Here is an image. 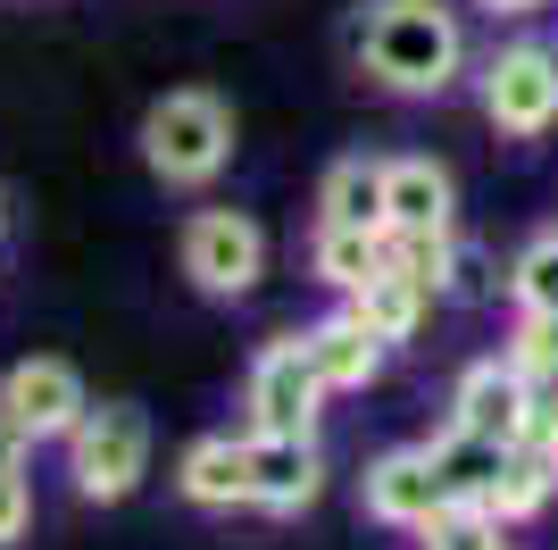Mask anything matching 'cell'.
<instances>
[{
    "instance_id": "obj_24",
    "label": "cell",
    "mask_w": 558,
    "mask_h": 550,
    "mask_svg": "<svg viewBox=\"0 0 558 550\" xmlns=\"http://www.w3.org/2000/svg\"><path fill=\"white\" fill-rule=\"evenodd\" d=\"M525 442L558 451V375H550V384H534V434H525Z\"/></svg>"
},
{
    "instance_id": "obj_8",
    "label": "cell",
    "mask_w": 558,
    "mask_h": 550,
    "mask_svg": "<svg viewBox=\"0 0 558 550\" xmlns=\"http://www.w3.org/2000/svg\"><path fill=\"white\" fill-rule=\"evenodd\" d=\"M359 501H367L375 526H392V534H425V526H434V517L450 509V483H442V467H434V442L367 458V476H359Z\"/></svg>"
},
{
    "instance_id": "obj_15",
    "label": "cell",
    "mask_w": 558,
    "mask_h": 550,
    "mask_svg": "<svg viewBox=\"0 0 558 550\" xmlns=\"http://www.w3.org/2000/svg\"><path fill=\"white\" fill-rule=\"evenodd\" d=\"M392 259V234H367V226H326L317 217V234H308V275L326 284L333 300H350L359 284H367L375 267Z\"/></svg>"
},
{
    "instance_id": "obj_7",
    "label": "cell",
    "mask_w": 558,
    "mask_h": 550,
    "mask_svg": "<svg viewBox=\"0 0 558 550\" xmlns=\"http://www.w3.org/2000/svg\"><path fill=\"white\" fill-rule=\"evenodd\" d=\"M84 409L93 400H84V375L68 359H17L0 375V426L25 442H68Z\"/></svg>"
},
{
    "instance_id": "obj_18",
    "label": "cell",
    "mask_w": 558,
    "mask_h": 550,
    "mask_svg": "<svg viewBox=\"0 0 558 550\" xmlns=\"http://www.w3.org/2000/svg\"><path fill=\"white\" fill-rule=\"evenodd\" d=\"M517 442H484V434H466V426H450L442 442H434V467H442L450 483V501H484L492 476H500V458H509Z\"/></svg>"
},
{
    "instance_id": "obj_5",
    "label": "cell",
    "mask_w": 558,
    "mask_h": 550,
    "mask_svg": "<svg viewBox=\"0 0 558 550\" xmlns=\"http://www.w3.org/2000/svg\"><path fill=\"white\" fill-rule=\"evenodd\" d=\"M333 392L308 359V334H276V343L251 359V384H242V409H251V434H317V409Z\"/></svg>"
},
{
    "instance_id": "obj_21",
    "label": "cell",
    "mask_w": 558,
    "mask_h": 550,
    "mask_svg": "<svg viewBox=\"0 0 558 550\" xmlns=\"http://www.w3.org/2000/svg\"><path fill=\"white\" fill-rule=\"evenodd\" d=\"M509 300L517 309H558V234H534L509 267Z\"/></svg>"
},
{
    "instance_id": "obj_14",
    "label": "cell",
    "mask_w": 558,
    "mask_h": 550,
    "mask_svg": "<svg viewBox=\"0 0 558 550\" xmlns=\"http://www.w3.org/2000/svg\"><path fill=\"white\" fill-rule=\"evenodd\" d=\"M175 492L192 509H251V434H201L175 467Z\"/></svg>"
},
{
    "instance_id": "obj_13",
    "label": "cell",
    "mask_w": 558,
    "mask_h": 550,
    "mask_svg": "<svg viewBox=\"0 0 558 550\" xmlns=\"http://www.w3.org/2000/svg\"><path fill=\"white\" fill-rule=\"evenodd\" d=\"M308 334V359H317V375H326V392H367L375 375H384V359H392V343L375 334L359 309H333V318H317V325H301Z\"/></svg>"
},
{
    "instance_id": "obj_9",
    "label": "cell",
    "mask_w": 558,
    "mask_h": 550,
    "mask_svg": "<svg viewBox=\"0 0 558 550\" xmlns=\"http://www.w3.org/2000/svg\"><path fill=\"white\" fill-rule=\"evenodd\" d=\"M450 426L484 442H525L534 434V375L500 350V359H475L459 367V384H450Z\"/></svg>"
},
{
    "instance_id": "obj_6",
    "label": "cell",
    "mask_w": 558,
    "mask_h": 550,
    "mask_svg": "<svg viewBox=\"0 0 558 550\" xmlns=\"http://www.w3.org/2000/svg\"><path fill=\"white\" fill-rule=\"evenodd\" d=\"M175 259H184V275L209 300H242L258 275H267V234H258L242 208H201V217H184Z\"/></svg>"
},
{
    "instance_id": "obj_23",
    "label": "cell",
    "mask_w": 558,
    "mask_h": 550,
    "mask_svg": "<svg viewBox=\"0 0 558 550\" xmlns=\"http://www.w3.org/2000/svg\"><path fill=\"white\" fill-rule=\"evenodd\" d=\"M442 292H459V300H484V292H492L484 242H459V234H450V251H442Z\"/></svg>"
},
{
    "instance_id": "obj_1",
    "label": "cell",
    "mask_w": 558,
    "mask_h": 550,
    "mask_svg": "<svg viewBox=\"0 0 558 550\" xmlns=\"http://www.w3.org/2000/svg\"><path fill=\"white\" fill-rule=\"evenodd\" d=\"M359 68L384 92H409V100H434L466 75V34L450 0H375L367 25H359Z\"/></svg>"
},
{
    "instance_id": "obj_16",
    "label": "cell",
    "mask_w": 558,
    "mask_h": 550,
    "mask_svg": "<svg viewBox=\"0 0 558 550\" xmlns=\"http://www.w3.org/2000/svg\"><path fill=\"white\" fill-rule=\"evenodd\" d=\"M558 492V451H542V442H517L509 458H500V476H492L484 509L500 517V526H525V517H542Z\"/></svg>"
},
{
    "instance_id": "obj_10",
    "label": "cell",
    "mask_w": 558,
    "mask_h": 550,
    "mask_svg": "<svg viewBox=\"0 0 558 550\" xmlns=\"http://www.w3.org/2000/svg\"><path fill=\"white\" fill-rule=\"evenodd\" d=\"M450 208H459V192H450V167L442 159H384V234L392 242H442L450 234Z\"/></svg>"
},
{
    "instance_id": "obj_3",
    "label": "cell",
    "mask_w": 558,
    "mask_h": 550,
    "mask_svg": "<svg viewBox=\"0 0 558 550\" xmlns=\"http://www.w3.org/2000/svg\"><path fill=\"white\" fill-rule=\"evenodd\" d=\"M142 467H150V417L125 409V400H100V409L75 417L68 434V483L84 492V501H125L142 483Z\"/></svg>"
},
{
    "instance_id": "obj_11",
    "label": "cell",
    "mask_w": 558,
    "mask_h": 550,
    "mask_svg": "<svg viewBox=\"0 0 558 550\" xmlns=\"http://www.w3.org/2000/svg\"><path fill=\"white\" fill-rule=\"evenodd\" d=\"M317 492H326V451H317V434H251V509L301 517Z\"/></svg>"
},
{
    "instance_id": "obj_17",
    "label": "cell",
    "mask_w": 558,
    "mask_h": 550,
    "mask_svg": "<svg viewBox=\"0 0 558 550\" xmlns=\"http://www.w3.org/2000/svg\"><path fill=\"white\" fill-rule=\"evenodd\" d=\"M317 217H326V226H367V234H384V159H367V151L333 159L326 183H317Z\"/></svg>"
},
{
    "instance_id": "obj_22",
    "label": "cell",
    "mask_w": 558,
    "mask_h": 550,
    "mask_svg": "<svg viewBox=\"0 0 558 550\" xmlns=\"http://www.w3.org/2000/svg\"><path fill=\"white\" fill-rule=\"evenodd\" d=\"M509 359L525 367V375H534V384H550V375H558V309H517Z\"/></svg>"
},
{
    "instance_id": "obj_20",
    "label": "cell",
    "mask_w": 558,
    "mask_h": 550,
    "mask_svg": "<svg viewBox=\"0 0 558 550\" xmlns=\"http://www.w3.org/2000/svg\"><path fill=\"white\" fill-rule=\"evenodd\" d=\"M500 534H509V526H500L484 501H450L442 517L417 534V542H425V550H500Z\"/></svg>"
},
{
    "instance_id": "obj_12",
    "label": "cell",
    "mask_w": 558,
    "mask_h": 550,
    "mask_svg": "<svg viewBox=\"0 0 558 550\" xmlns=\"http://www.w3.org/2000/svg\"><path fill=\"white\" fill-rule=\"evenodd\" d=\"M434 300H442V275L392 251L384 267L367 275V284H359V292H350V309H359V318H367L384 343H417V325L434 318Z\"/></svg>"
},
{
    "instance_id": "obj_4",
    "label": "cell",
    "mask_w": 558,
    "mask_h": 550,
    "mask_svg": "<svg viewBox=\"0 0 558 550\" xmlns=\"http://www.w3.org/2000/svg\"><path fill=\"white\" fill-rule=\"evenodd\" d=\"M475 100L509 142H542L558 125V50L542 43H500L475 75Z\"/></svg>"
},
{
    "instance_id": "obj_2",
    "label": "cell",
    "mask_w": 558,
    "mask_h": 550,
    "mask_svg": "<svg viewBox=\"0 0 558 550\" xmlns=\"http://www.w3.org/2000/svg\"><path fill=\"white\" fill-rule=\"evenodd\" d=\"M233 159V117L217 92H167V100H150V117H142V167L159 183H175V192H201V183H217Z\"/></svg>"
},
{
    "instance_id": "obj_19",
    "label": "cell",
    "mask_w": 558,
    "mask_h": 550,
    "mask_svg": "<svg viewBox=\"0 0 558 550\" xmlns=\"http://www.w3.org/2000/svg\"><path fill=\"white\" fill-rule=\"evenodd\" d=\"M34 526V442L0 426V550Z\"/></svg>"
},
{
    "instance_id": "obj_25",
    "label": "cell",
    "mask_w": 558,
    "mask_h": 550,
    "mask_svg": "<svg viewBox=\"0 0 558 550\" xmlns=\"http://www.w3.org/2000/svg\"><path fill=\"white\" fill-rule=\"evenodd\" d=\"M475 9H492V17H534V9H550V0H475Z\"/></svg>"
}]
</instances>
